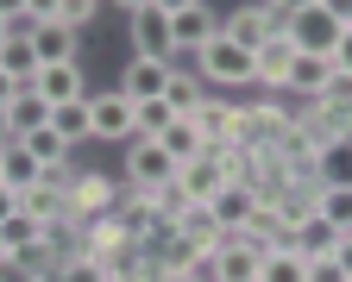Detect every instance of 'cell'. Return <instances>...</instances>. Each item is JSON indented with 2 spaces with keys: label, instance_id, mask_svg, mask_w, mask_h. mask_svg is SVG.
Instances as JSON below:
<instances>
[{
  "label": "cell",
  "instance_id": "3957f363",
  "mask_svg": "<svg viewBox=\"0 0 352 282\" xmlns=\"http://www.w3.org/2000/svg\"><path fill=\"white\" fill-rule=\"evenodd\" d=\"M176 176H183V163H176L157 138H132L126 145V195H157Z\"/></svg>",
  "mask_w": 352,
  "mask_h": 282
},
{
  "label": "cell",
  "instance_id": "ab89813d",
  "mask_svg": "<svg viewBox=\"0 0 352 282\" xmlns=\"http://www.w3.org/2000/svg\"><path fill=\"white\" fill-rule=\"evenodd\" d=\"M333 69H340V75H352V25H346V38H340V51H333Z\"/></svg>",
  "mask_w": 352,
  "mask_h": 282
},
{
  "label": "cell",
  "instance_id": "8992f818",
  "mask_svg": "<svg viewBox=\"0 0 352 282\" xmlns=\"http://www.w3.org/2000/svg\"><path fill=\"white\" fill-rule=\"evenodd\" d=\"M283 32L296 38L302 57H333L340 38H346V19H333L327 7H308V13H296V19H283Z\"/></svg>",
  "mask_w": 352,
  "mask_h": 282
},
{
  "label": "cell",
  "instance_id": "7402d4cb",
  "mask_svg": "<svg viewBox=\"0 0 352 282\" xmlns=\"http://www.w3.org/2000/svg\"><path fill=\"white\" fill-rule=\"evenodd\" d=\"M7 126H13V145H19L25 132H44V126H51V101H44L38 88H25L19 101L7 107Z\"/></svg>",
  "mask_w": 352,
  "mask_h": 282
},
{
  "label": "cell",
  "instance_id": "b9f144b4",
  "mask_svg": "<svg viewBox=\"0 0 352 282\" xmlns=\"http://www.w3.org/2000/svg\"><path fill=\"white\" fill-rule=\"evenodd\" d=\"M19 94H25V88H19V82H13L7 69H0V107H13V101H19Z\"/></svg>",
  "mask_w": 352,
  "mask_h": 282
},
{
  "label": "cell",
  "instance_id": "816d5d0a",
  "mask_svg": "<svg viewBox=\"0 0 352 282\" xmlns=\"http://www.w3.org/2000/svg\"><path fill=\"white\" fill-rule=\"evenodd\" d=\"M7 38H13V19H0V44H7Z\"/></svg>",
  "mask_w": 352,
  "mask_h": 282
},
{
  "label": "cell",
  "instance_id": "ac0fdd59",
  "mask_svg": "<svg viewBox=\"0 0 352 282\" xmlns=\"http://www.w3.org/2000/svg\"><path fill=\"white\" fill-rule=\"evenodd\" d=\"M327 82H333V57H296V69H289L283 94H289V101H321Z\"/></svg>",
  "mask_w": 352,
  "mask_h": 282
},
{
  "label": "cell",
  "instance_id": "9c48e42d",
  "mask_svg": "<svg viewBox=\"0 0 352 282\" xmlns=\"http://www.w3.org/2000/svg\"><path fill=\"white\" fill-rule=\"evenodd\" d=\"M170 75H176V63H157V57H132V63L120 69V94H126L132 107H139V101H164Z\"/></svg>",
  "mask_w": 352,
  "mask_h": 282
},
{
  "label": "cell",
  "instance_id": "681fc988",
  "mask_svg": "<svg viewBox=\"0 0 352 282\" xmlns=\"http://www.w3.org/2000/svg\"><path fill=\"white\" fill-rule=\"evenodd\" d=\"M0 145H13V126H7V107H0Z\"/></svg>",
  "mask_w": 352,
  "mask_h": 282
},
{
  "label": "cell",
  "instance_id": "ba28073f",
  "mask_svg": "<svg viewBox=\"0 0 352 282\" xmlns=\"http://www.w3.org/2000/svg\"><path fill=\"white\" fill-rule=\"evenodd\" d=\"M296 38L289 32H271V38H264L258 44V51H252V69H258V88L264 94H283V82H289V69H296Z\"/></svg>",
  "mask_w": 352,
  "mask_h": 282
},
{
  "label": "cell",
  "instance_id": "83f0119b",
  "mask_svg": "<svg viewBox=\"0 0 352 282\" xmlns=\"http://www.w3.org/2000/svg\"><path fill=\"white\" fill-rule=\"evenodd\" d=\"M38 176H44V163H38L25 145H7V157H0V182H7L13 195H25V188H32Z\"/></svg>",
  "mask_w": 352,
  "mask_h": 282
},
{
  "label": "cell",
  "instance_id": "2e32d148",
  "mask_svg": "<svg viewBox=\"0 0 352 282\" xmlns=\"http://www.w3.org/2000/svg\"><path fill=\"white\" fill-rule=\"evenodd\" d=\"M258 263H264V251H258L252 239H239V232H233V239L214 251V270H220V282H258Z\"/></svg>",
  "mask_w": 352,
  "mask_h": 282
},
{
  "label": "cell",
  "instance_id": "f1b7e54d",
  "mask_svg": "<svg viewBox=\"0 0 352 282\" xmlns=\"http://www.w3.org/2000/svg\"><path fill=\"white\" fill-rule=\"evenodd\" d=\"M51 126L69 138V145H88L95 138V107L88 101H69V107H51Z\"/></svg>",
  "mask_w": 352,
  "mask_h": 282
},
{
  "label": "cell",
  "instance_id": "e0dca14e",
  "mask_svg": "<svg viewBox=\"0 0 352 282\" xmlns=\"http://www.w3.org/2000/svg\"><path fill=\"white\" fill-rule=\"evenodd\" d=\"M19 207H25V213H32L38 226H63V220H76V207H69V195H63V188H51V182H44V176H38V182L25 188V195H19Z\"/></svg>",
  "mask_w": 352,
  "mask_h": 282
},
{
  "label": "cell",
  "instance_id": "d6986e66",
  "mask_svg": "<svg viewBox=\"0 0 352 282\" xmlns=\"http://www.w3.org/2000/svg\"><path fill=\"white\" fill-rule=\"evenodd\" d=\"M164 101H170L176 119H195V107L208 101V94H201V75H195L189 57H176V75H170V88H164Z\"/></svg>",
  "mask_w": 352,
  "mask_h": 282
},
{
  "label": "cell",
  "instance_id": "60d3db41",
  "mask_svg": "<svg viewBox=\"0 0 352 282\" xmlns=\"http://www.w3.org/2000/svg\"><path fill=\"white\" fill-rule=\"evenodd\" d=\"M189 282H220V270H214V257H195V263H189Z\"/></svg>",
  "mask_w": 352,
  "mask_h": 282
},
{
  "label": "cell",
  "instance_id": "f5cc1de1",
  "mask_svg": "<svg viewBox=\"0 0 352 282\" xmlns=\"http://www.w3.org/2000/svg\"><path fill=\"white\" fill-rule=\"evenodd\" d=\"M0 157H7V145H0Z\"/></svg>",
  "mask_w": 352,
  "mask_h": 282
},
{
  "label": "cell",
  "instance_id": "44dd1931",
  "mask_svg": "<svg viewBox=\"0 0 352 282\" xmlns=\"http://www.w3.org/2000/svg\"><path fill=\"white\" fill-rule=\"evenodd\" d=\"M315 176L321 188H352V138H333V145L315 151Z\"/></svg>",
  "mask_w": 352,
  "mask_h": 282
},
{
  "label": "cell",
  "instance_id": "603a6c76",
  "mask_svg": "<svg viewBox=\"0 0 352 282\" xmlns=\"http://www.w3.org/2000/svg\"><path fill=\"white\" fill-rule=\"evenodd\" d=\"M340 239H346L340 226H327L321 213H308V220L296 226V239H289V245H296L302 257H333V245H340Z\"/></svg>",
  "mask_w": 352,
  "mask_h": 282
},
{
  "label": "cell",
  "instance_id": "6da1fadb",
  "mask_svg": "<svg viewBox=\"0 0 352 282\" xmlns=\"http://www.w3.org/2000/svg\"><path fill=\"white\" fill-rule=\"evenodd\" d=\"M296 132V107H289V94H264L252 88V101H239V132H233V145L264 157V151H277L283 138Z\"/></svg>",
  "mask_w": 352,
  "mask_h": 282
},
{
  "label": "cell",
  "instance_id": "5bb4252c",
  "mask_svg": "<svg viewBox=\"0 0 352 282\" xmlns=\"http://www.w3.org/2000/svg\"><path fill=\"white\" fill-rule=\"evenodd\" d=\"M176 232H183V239H189L195 251H208V257H214L220 245H227V239H233V232H227V226H220V213H214L208 201H189V207H183V220H176Z\"/></svg>",
  "mask_w": 352,
  "mask_h": 282
},
{
  "label": "cell",
  "instance_id": "836d02e7",
  "mask_svg": "<svg viewBox=\"0 0 352 282\" xmlns=\"http://www.w3.org/2000/svg\"><path fill=\"white\" fill-rule=\"evenodd\" d=\"M170 101H139V138H164L170 132Z\"/></svg>",
  "mask_w": 352,
  "mask_h": 282
},
{
  "label": "cell",
  "instance_id": "7c38bea8",
  "mask_svg": "<svg viewBox=\"0 0 352 282\" xmlns=\"http://www.w3.org/2000/svg\"><path fill=\"white\" fill-rule=\"evenodd\" d=\"M32 51H38L44 69L51 63H82V32H69L63 19H44V25H32Z\"/></svg>",
  "mask_w": 352,
  "mask_h": 282
},
{
  "label": "cell",
  "instance_id": "9a60e30c",
  "mask_svg": "<svg viewBox=\"0 0 352 282\" xmlns=\"http://www.w3.org/2000/svg\"><path fill=\"white\" fill-rule=\"evenodd\" d=\"M195 126H201V138H208V151L233 145V132H239V101H220V94H208V101L195 107Z\"/></svg>",
  "mask_w": 352,
  "mask_h": 282
},
{
  "label": "cell",
  "instance_id": "d6a6232c",
  "mask_svg": "<svg viewBox=\"0 0 352 282\" xmlns=\"http://www.w3.org/2000/svg\"><path fill=\"white\" fill-rule=\"evenodd\" d=\"M315 213H321L327 226L352 232V188H321V195H315Z\"/></svg>",
  "mask_w": 352,
  "mask_h": 282
},
{
  "label": "cell",
  "instance_id": "c3c4849f",
  "mask_svg": "<svg viewBox=\"0 0 352 282\" xmlns=\"http://www.w3.org/2000/svg\"><path fill=\"white\" fill-rule=\"evenodd\" d=\"M151 7H164V13H183V7H195V0H151Z\"/></svg>",
  "mask_w": 352,
  "mask_h": 282
},
{
  "label": "cell",
  "instance_id": "d4e9b609",
  "mask_svg": "<svg viewBox=\"0 0 352 282\" xmlns=\"http://www.w3.org/2000/svg\"><path fill=\"white\" fill-rule=\"evenodd\" d=\"M258 282H308V257H302L296 245L264 251V263H258Z\"/></svg>",
  "mask_w": 352,
  "mask_h": 282
},
{
  "label": "cell",
  "instance_id": "f907efd6",
  "mask_svg": "<svg viewBox=\"0 0 352 282\" xmlns=\"http://www.w3.org/2000/svg\"><path fill=\"white\" fill-rule=\"evenodd\" d=\"M113 7H126V13H139V7H145V0H113Z\"/></svg>",
  "mask_w": 352,
  "mask_h": 282
},
{
  "label": "cell",
  "instance_id": "7dc6e473",
  "mask_svg": "<svg viewBox=\"0 0 352 282\" xmlns=\"http://www.w3.org/2000/svg\"><path fill=\"white\" fill-rule=\"evenodd\" d=\"M0 19H25V0H0Z\"/></svg>",
  "mask_w": 352,
  "mask_h": 282
},
{
  "label": "cell",
  "instance_id": "484cf974",
  "mask_svg": "<svg viewBox=\"0 0 352 282\" xmlns=\"http://www.w3.org/2000/svg\"><path fill=\"white\" fill-rule=\"evenodd\" d=\"M0 69H7L19 88H32V82H38V69H44V63H38V51H32V38H7V44H0Z\"/></svg>",
  "mask_w": 352,
  "mask_h": 282
},
{
  "label": "cell",
  "instance_id": "e575fe53",
  "mask_svg": "<svg viewBox=\"0 0 352 282\" xmlns=\"http://www.w3.org/2000/svg\"><path fill=\"white\" fill-rule=\"evenodd\" d=\"M151 207H157V220H183V207H189V188L183 182H170V188H157V195H151Z\"/></svg>",
  "mask_w": 352,
  "mask_h": 282
},
{
  "label": "cell",
  "instance_id": "8fae6325",
  "mask_svg": "<svg viewBox=\"0 0 352 282\" xmlns=\"http://www.w3.org/2000/svg\"><path fill=\"white\" fill-rule=\"evenodd\" d=\"M170 32H176V51H183V57H195L201 44H214V38H220V13L208 7V0H195V7L170 13Z\"/></svg>",
  "mask_w": 352,
  "mask_h": 282
},
{
  "label": "cell",
  "instance_id": "5b68a950",
  "mask_svg": "<svg viewBox=\"0 0 352 282\" xmlns=\"http://www.w3.org/2000/svg\"><path fill=\"white\" fill-rule=\"evenodd\" d=\"M126 38H132V57H157V63H176V57H183V51H176V32H170V13L164 7H151V0H145V7L139 13H126Z\"/></svg>",
  "mask_w": 352,
  "mask_h": 282
},
{
  "label": "cell",
  "instance_id": "d590c367",
  "mask_svg": "<svg viewBox=\"0 0 352 282\" xmlns=\"http://www.w3.org/2000/svg\"><path fill=\"white\" fill-rule=\"evenodd\" d=\"M51 282H107V270H101V257H76V263H63Z\"/></svg>",
  "mask_w": 352,
  "mask_h": 282
},
{
  "label": "cell",
  "instance_id": "1f68e13d",
  "mask_svg": "<svg viewBox=\"0 0 352 282\" xmlns=\"http://www.w3.org/2000/svg\"><path fill=\"white\" fill-rule=\"evenodd\" d=\"M120 245H132V239H126V226H120L113 213H107V220H88V257H113Z\"/></svg>",
  "mask_w": 352,
  "mask_h": 282
},
{
  "label": "cell",
  "instance_id": "277c9868",
  "mask_svg": "<svg viewBox=\"0 0 352 282\" xmlns=\"http://www.w3.org/2000/svg\"><path fill=\"white\" fill-rule=\"evenodd\" d=\"M88 107H95V145H132L139 138V107L120 88H95Z\"/></svg>",
  "mask_w": 352,
  "mask_h": 282
},
{
  "label": "cell",
  "instance_id": "52a82bcc",
  "mask_svg": "<svg viewBox=\"0 0 352 282\" xmlns=\"http://www.w3.org/2000/svg\"><path fill=\"white\" fill-rule=\"evenodd\" d=\"M220 32H227L233 44H245V51H258L271 32H283V13L271 7V0H239L233 13H220Z\"/></svg>",
  "mask_w": 352,
  "mask_h": 282
},
{
  "label": "cell",
  "instance_id": "4fadbf2b",
  "mask_svg": "<svg viewBox=\"0 0 352 282\" xmlns=\"http://www.w3.org/2000/svg\"><path fill=\"white\" fill-rule=\"evenodd\" d=\"M51 107H69V101H88V75H82V63H51V69H38V82H32Z\"/></svg>",
  "mask_w": 352,
  "mask_h": 282
},
{
  "label": "cell",
  "instance_id": "7bdbcfd3",
  "mask_svg": "<svg viewBox=\"0 0 352 282\" xmlns=\"http://www.w3.org/2000/svg\"><path fill=\"white\" fill-rule=\"evenodd\" d=\"M271 7H277L283 19H296V13H308V7H321V0H271Z\"/></svg>",
  "mask_w": 352,
  "mask_h": 282
},
{
  "label": "cell",
  "instance_id": "cb8c5ba5",
  "mask_svg": "<svg viewBox=\"0 0 352 282\" xmlns=\"http://www.w3.org/2000/svg\"><path fill=\"white\" fill-rule=\"evenodd\" d=\"M208 207L220 213V226H227V232H239V226L252 220V207H258V195H252V188H245V182H227V188H220V195H214Z\"/></svg>",
  "mask_w": 352,
  "mask_h": 282
},
{
  "label": "cell",
  "instance_id": "ffe728a7",
  "mask_svg": "<svg viewBox=\"0 0 352 282\" xmlns=\"http://www.w3.org/2000/svg\"><path fill=\"white\" fill-rule=\"evenodd\" d=\"M176 182H183L189 188V201H214L220 195V188H227V169H220V157H195V163H183V176H176Z\"/></svg>",
  "mask_w": 352,
  "mask_h": 282
},
{
  "label": "cell",
  "instance_id": "7a4b0ae2",
  "mask_svg": "<svg viewBox=\"0 0 352 282\" xmlns=\"http://www.w3.org/2000/svg\"><path fill=\"white\" fill-rule=\"evenodd\" d=\"M189 63H195V75H201V82H220V88H258L252 51H245V44H233L227 32H220L214 44H201Z\"/></svg>",
  "mask_w": 352,
  "mask_h": 282
},
{
  "label": "cell",
  "instance_id": "4dcf8cb0",
  "mask_svg": "<svg viewBox=\"0 0 352 282\" xmlns=\"http://www.w3.org/2000/svg\"><path fill=\"white\" fill-rule=\"evenodd\" d=\"M38 239H44V226H38V220H32L25 207H19L13 220H0V251H7V257H19V251H32Z\"/></svg>",
  "mask_w": 352,
  "mask_h": 282
},
{
  "label": "cell",
  "instance_id": "bcb514c9",
  "mask_svg": "<svg viewBox=\"0 0 352 282\" xmlns=\"http://www.w3.org/2000/svg\"><path fill=\"white\" fill-rule=\"evenodd\" d=\"M321 7H327L333 19H346V25H352V0H321Z\"/></svg>",
  "mask_w": 352,
  "mask_h": 282
},
{
  "label": "cell",
  "instance_id": "f546056e",
  "mask_svg": "<svg viewBox=\"0 0 352 282\" xmlns=\"http://www.w3.org/2000/svg\"><path fill=\"white\" fill-rule=\"evenodd\" d=\"M19 145H25V151H32V157H38L44 169H57V163H69V151H76V145H69V138H63L57 126H44V132H25Z\"/></svg>",
  "mask_w": 352,
  "mask_h": 282
},
{
  "label": "cell",
  "instance_id": "4316f807",
  "mask_svg": "<svg viewBox=\"0 0 352 282\" xmlns=\"http://www.w3.org/2000/svg\"><path fill=\"white\" fill-rule=\"evenodd\" d=\"M157 145H164L176 163H195V157L208 151V138H201V126H195V119H170V132L157 138Z\"/></svg>",
  "mask_w": 352,
  "mask_h": 282
},
{
  "label": "cell",
  "instance_id": "f35d334b",
  "mask_svg": "<svg viewBox=\"0 0 352 282\" xmlns=\"http://www.w3.org/2000/svg\"><path fill=\"white\" fill-rule=\"evenodd\" d=\"M308 282H346L340 257H308Z\"/></svg>",
  "mask_w": 352,
  "mask_h": 282
},
{
  "label": "cell",
  "instance_id": "30bf717a",
  "mask_svg": "<svg viewBox=\"0 0 352 282\" xmlns=\"http://www.w3.org/2000/svg\"><path fill=\"white\" fill-rule=\"evenodd\" d=\"M120 201H126V195H120V182H113V176H101V169L76 176V195H69L76 220H107V213H113Z\"/></svg>",
  "mask_w": 352,
  "mask_h": 282
},
{
  "label": "cell",
  "instance_id": "f6af8a7d",
  "mask_svg": "<svg viewBox=\"0 0 352 282\" xmlns=\"http://www.w3.org/2000/svg\"><path fill=\"white\" fill-rule=\"evenodd\" d=\"M13 213H19V195H13L7 182H0V220H13Z\"/></svg>",
  "mask_w": 352,
  "mask_h": 282
},
{
  "label": "cell",
  "instance_id": "74e56055",
  "mask_svg": "<svg viewBox=\"0 0 352 282\" xmlns=\"http://www.w3.org/2000/svg\"><path fill=\"white\" fill-rule=\"evenodd\" d=\"M0 282H44L25 257H0Z\"/></svg>",
  "mask_w": 352,
  "mask_h": 282
},
{
  "label": "cell",
  "instance_id": "ee69618b",
  "mask_svg": "<svg viewBox=\"0 0 352 282\" xmlns=\"http://www.w3.org/2000/svg\"><path fill=\"white\" fill-rule=\"evenodd\" d=\"M333 257H340V270H346V282H352V232H346V239L333 245Z\"/></svg>",
  "mask_w": 352,
  "mask_h": 282
},
{
  "label": "cell",
  "instance_id": "8d00e7d4",
  "mask_svg": "<svg viewBox=\"0 0 352 282\" xmlns=\"http://www.w3.org/2000/svg\"><path fill=\"white\" fill-rule=\"evenodd\" d=\"M95 7H101V0H63L57 19H63L69 32H88V25H95Z\"/></svg>",
  "mask_w": 352,
  "mask_h": 282
}]
</instances>
